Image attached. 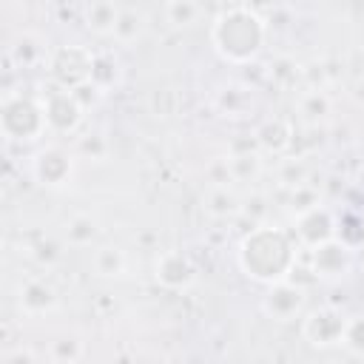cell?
Masks as SVG:
<instances>
[{"instance_id": "cell-30", "label": "cell", "mask_w": 364, "mask_h": 364, "mask_svg": "<svg viewBox=\"0 0 364 364\" xmlns=\"http://www.w3.org/2000/svg\"><path fill=\"white\" fill-rule=\"evenodd\" d=\"M276 179H279V185L287 188V191L301 188V185H307V165H304L301 159H284V162L279 165V171H276Z\"/></svg>"}, {"instance_id": "cell-18", "label": "cell", "mask_w": 364, "mask_h": 364, "mask_svg": "<svg viewBox=\"0 0 364 364\" xmlns=\"http://www.w3.org/2000/svg\"><path fill=\"white\" fill-rule=\"evenodd\" d=\"M91 270L102 279H122L128 273V256L119 245H100L91 253Z\"/></svg>"}, {"instance_id": "cell-21", "label": "cell", "mask_w": 364, "mask_h": 364, "mask_svg": "<svg viewBox=\"0 0 364 364\" xmlns=\"http://www.w3.org/2000/svg\"><path fill=\"white\" fill-rule=\"evenodd\" d=\"M97 236H100V228L88 213H74L63 228V242L68 247H91Z\"/></svg>"}, {"instance_id": "cell-11", "label": "cell", "mask_w": 364, "mask_h": 364, "mask_svg": "<svg viewBox=\"0 0 364 364\" xmlns=\"http://www.w3.org/2000/svg\"><path fill=\"white\" fill-rule=\"evenodd\" d=\"M31 176L46 188H63L74 176V156L60 145H48L31 159Z\"/></svg>"}, {"instance_id": "cell-16", "label": "cell", "mask_w": 364, "mask_h": 364, "mask_svg": "<svg viewBox=\"0 0 364 364\" xmlns=\"http://www.w3.org/2000/svg\"><path fill=\"white\" fill-rule=\"evenodd\" d=\"M122 3L114 0H91L82 6V26L97 37H114V26Z\"/></svg>"}, {"instance_id": "cell-8", "label": "cell", "mask_w": 364, "mask_h": 364, "mask_svg": "<svg viewBox=\"0 0 364 364\" xmlns=\"http://www.w3.org/2000/svg\"><path fill=\"white\" fill-rule=\"evenodd\" d=\"M307 264L313 267L316 279H341L353 270V245L344 239H330L313 250H307Z\"/></svg>"}, {"instance_id": "cell-35", "label": "cell", "mask_w": 364, "mask_h": 364, "mask_svg": "<svg viewBox=\"0 0 364 364\" xmlns=\"http://www.w3.org/2000/svg\"><path fill=\"white\" fill-rule=\"evenodd\" d=\"M353 97H355V100L364 105V80H361V82H355V88H353Z\"/></svg>"}, {"instance_id": "cell-17", "label": "cell", "mask_w": 364, "mask_h": 364, "mask_svg": "<svg viewBox=\"0 0 364 364\" xmlns=\"http://www.w3.org/2000/svg\"><path fill=\"white\" fill-rule=\"evenodd\" d=\"M51 51L46 46L43 37L31 34V31H23L11 46H9V60L17 65V68H34L40 63H48Z\"/></svg>"}, {"instance_id": "cell-29", "label": "cell", "mask_w": 364, "mask_h": 364, "mask_svg": "<svg viewBox=\"0 0 364 364\" xmlns=\"http://www.w3.org/2000/svg\"><path fill=\"white\" fill-rule=\"evenodd\" d=\"M318 205H321V196H318V191L313 185H301V188H293L287 193V210L293 213V219L307 213V210H313V208H318Z\"/></svg>"}, {"instance_id": "cell-7", "label": "cell", "mask_w": 364, "mask_h": 364, "mask_svg": "<svg viewBox=\"0 0 364 364\" xmlns=\"http://www.w3.org/2000/svg\"><path fill=\"white\" fill-rule=\"evenodd\" d=\"M304 293H307V290L299 287V284L290 282V279L273 282V284H267V290H264V296H262V313H264L267 318H273V321H293V318H299L301 310H304V301H307Z\"/></svg>"}, {"instance_id": "cell-12", "label": "cell", "mask_w": 364, "mask_h": 364, "mask_svg": "<svg viewBox=\"0 0 364 364\" xmlns=\"http://www.w3.org/2000/svg\"><path fill=\"white\" fill-rule=\"evenodd\" d=\"M57 304H60V296H57V287L48 279L28 276L26 282H20V287H17V310L23 316L37 318V316H46V313L57 310Z\"/></svg>"}, {"instance_id": "cell-19", "label": "cell", "mask_w": 364, "mask_h": 364, "mask_svg": "<svg viewBox=\"0 0 364 364\" xmlns=\"http://www.w3.org/2000/svg\"><path fill=\"white\" fill-rule=\"evenodd\" d=\"M145 28H148V14L139 6H122L111 40L119 43V46H131L145 34Z\"/></svg>"}, {"instance_id": "cell-15", "label": "cell", "mask_w": 364, "mask_h": 364, "mask_svg": "<svg viewBox=\"0 0 364 364\" xmlns=\"http://www.w3.org/2000/svg\"><path fill=\"white\" fill-rule=\"evenodd\" d=\"M253 136H256L259 151H264V154H284L290 148V142H293V125L284 117H270V119L256 125Z\"/></svg>"}, {"instance_id": "cell-33", "label": "cell", "mask_w": 364, "mask_h": 364, "mask_svg": "<svg viewBox=\"0 0 364 364\" xmlns=\"http://www.w3.org/2000/svg\"><path fill=\"white\" fill-rule=\"evenodd\" d=\"M3 364H40V358H37V353L31 350V347H11V350H6V355H3Z\"/></svg>"}, {"instance_id": "cell-32", "label": "cell", "mask_w": 364, "mask_h": 364, "mask_svg": "<svg viewBox=\"0 0 364 364\" xmlns=\"http://www.w3.org/2000/svg\"><path fill=\"white\" fill-rule=\"evenodd\" d=\"M68 91H71V94L80 100V105H82L85 111H88V108H91V105H94V102L102 97V91H100V88H97L91 80H88V82H82V85H77V88H68Z\"/></svg>"}, {"instance_id": "cell-28", "label": "cell", "mask_w": 364, "mask_h": 364, "mask_svg": "<svg viewBox=\"0 0 364 364\" xmlns=\"http://www.w3.org/2000/svg\"><path fill=\"white\" fill-rule=\"evenodd\" d=\"M74 154L80 156V159H91V162H102V159H108V154H111V145H108V139L102 136V134H85V136H80L77 139V148H74Z\"/></svg>"}, {"instance_id": "cell-14", "label": "cell", "mask_w": 364, "mask_h": 364, "mask_svg": "<svg viewBox=\"0 0 364 364\" xmlns=\"http://www.w3.org/2000/svg\"><path fill=\"white\" fill-rule=\"evenodd\" d=\"M242 208H245V199L230 185H208V191L202 196V210L213 222H230V219L242 216Z\"/></svg>"}, {"instance_id": "cell-4", "label": "cell", "mask_w": 364, "mask_h": 364, "mask_svg": "<svg viewBox=\"0 0 364 364\" xmlns=\"http://www.w3.org/2000/svg\"><path fill=\"white\" fill-rule=\"evenodd\" d=\"M91 65H94V51L82 46H60L51 48V57L46 63L48 74L57 80L60 88H77L91 80Z\"/></svg>"}, {"instance_id": "cell-23", "label": "cell", "mask_w": 364, "mask_h": 364, "mask_svg": "<svg viewBox=\"0 0 364 364\" xmlns=\"http://www.w3.org/2000/svg\"><path fill=\"white\" fill-rule=\"evenodd\" d=\"M85 355V344L77 333H60L48 341V361L51 364H80Z\"/></svg>"}, {"instance_id": "cell-9", "label": "cell", "mask_w": 364, "mask_h": 364, "mask_svg": "<svg viewBox=\"0 0 364 364\" xmlns=\"http://www.w3.org/2000/svg\"><path fill=\"white\" fill-rule=\"evenodd\" d=\"M154 282L165 290H188L196 282V264L185 250H162L154 262Z\"/></svg>"}, {"instance_id": "cell-10", "label": "cell", "mask_w": 364, "mask_h": 364, "mask_svg": "<svg viewBox=\"0 0 364 364\" xmlns=\"http://www.w3.org/2000/svg\"><path fill=\"white\" fill-rule=\"evenodd\" d=\"M296 239L304 250H313L330 239H338V216L327 205H318L296 216Z\"/></svg>"}, {"instance_id": "cell-1", "label": "cell", "mask_w": 364, "mask_h": 364, "mask_svg": "<svg viewBox=\"0 0 364 364\" xmlns=\"http://www.w3.org/2000/svg\"><path fill=\"white\" fill-rule=\"evenodd\" d=\"M236 262L245 276L273 284L290 276L293 264L299 262V250L296 242H290L287 230L276 225H253L236 247Z\"/></svg>"}, {"instance_id": "cell-26", "label": "cell", "mask_w": 364, "mask_h": 364, "mask_svg": "<svg viewBox=\"0 0 364 364\" xmlns=\"http://www.w3.org/2000/svg\"><path fill=\"white\" fill-rule=\"evenodd\" d=\"M119 77H122V71H119V63L114 60V54H108V51H94L91 82H94L102 94H108L111 88L119 85Z\"/></svg>"}, {"instance_id": "cell-36", "label": "cell", "mask_w": 364, "mask_h": 364, "mask_svg": "<svg viewBox=\"0 0 364 364\" xmlns=\"http://www.w3.org/2000/svg\"><path fill=\"white\" fill-rule=\"evenodd\" d=\"M361 165H364V148H361Z\"/></svg>"}, {"instance_id": "cell-27", "label": "cell", "mask_w": 364, "mask_h": 364, "mask_svg": "<svg viewBox=\"0 0 364 364\" xmlns=\"http://www.w3.org/2000/svg\"><path fill=\"white\" fill-rule=\"evenodd\" d=\"M162 14L173 28H191V26H196L202 20L205 6L193 3V0H171V3L162 6Z\"/></svg>"}, {"instance_id": "cell-2", "label": "cell", "mask_w": 364, "mask_h": 364, "mask_svg": "<svg viewBox=\"0 0 364 364\" xmlns=\"http://www.w3.org/2000/svg\"><path fill=\"white\" fill-rule=\"evenodd\" d=\"M267 40V20L259 9L250 6H228L213 17L210 43L222 60L230 65H250Z\"/></svg>"}, {"instance_id": "cell-13", "label": "cell", "mask_w": 364, "mask_h": 364, "mask_svg": "<svg viewBox=\"0 0 364 364\" xmlns=\"http://www.w3.org/2000/svg\"><path fill=\"white\" fill-rule=\"evenodd\" d=\"M213 105H216L219 114L242 119V117H250L256 111V91L247 82H225V85L216 88Z\"/></svg>"}, {"instance_id": "cell-6", "label": "cell", "mask_w": 364, "mask_h": 364, "mask_svg": "<svg viewBox=\"0 0 364 364\" xmlns=\"http://www.w3.org/2000/svg\"><path fill=\"white\" fill-rule=\"evenodd\" d=\"M344 327H347V316L336 307H316L304 316L301 321V336L318 347V350H327V347H338L341 338H344Z\"/></svg>"}, {"instance_id": "cell-20", "label": "cell", "mask_w": 364, "mask_h": 364, "mask_svg": "<svg viewBox=\"0 0 364 364\" xmlns=\"http://www.w3.org/2000/svg\"><path fill=\"white\" fill-rule=\"evenodd\" d=\"M296 111H299V117H301L304 122L318 125V122H324V119L333 114V100H330V94H327L324 88H307V91L296 100Z\"/></svg>"}, {"instance_id": "cell-25", "label": "cell", "mask_w": 364, "mask_h": 364, "mask_svg": "<svg viewBox=\"0 0 364 364\" xmlns=\"http://www.w3.org/2000/svg\"><path fill=\"white\" fill-rule=\"evenodd\" d=\"M65 242L63 239H57V236H43V239H37L34 245H28V259L37 264V267H43V270H51V267H57L60 262H63V256H65Z\"/></svg>"}, {"instance_id": "cell-24", "label": "cell", "mask_w": 364, "mask_h": 364, "mask_svg": "<svg viewBox=\"0 0 364 364\" xmlns=\"http://www.w3.org/2000/svg\"><path fill=\"white\" fill-rule=\"evenodd\" d=\"M264 77L276 85V88H293L299 80H301V63H296L293 57L287 54H276L267 65H264Z\"/></svg>"}, {"instance_id": "cell-31", "label": "cell", "mask_w": 364, "mask_h": 364, "mask_svg": "<svg viewBox=\"0 0 364 364\" xmlns=\"http://www.w3.org/2000/svg\"><path fill=\"white\" fill-rule=\"evenodd\" d=\"M341 347L353 355H364V316H347Z\"/></svg>"}, {"instance_id": "cell-5", "label": "cell", "mask_w": 364, "mask_h": 364, "mask_svg": "<svg viewBox=\"0 0 364 364\" xmlns=\"http://www.w3.org/2000/svg\"><path fill=\"white\" fill-rule=\"evenodd\" d=\"M46 114V125L51 134H74L82 119H85V108L80 105V100L68 91V88H51L43 97H37Z\"/></svg>"}, {"instance_id": "cell-3", "label": "cell", "mask_w": 364, "mask_h": 364, "mask_svg": "<svg viewBox=\"0 0 364 364\" xmlns=\"http://www.w3.org/2000/svg\"><path fill=\"white\" fill-rule=\"evenodd\" d=\"M0 128L11 142H34L48 131L40 100L9 91L0 102Z\"/></svg>"}, {"instance_id": "cell-34", "label": "cell", "mask_w": 364, "mask_h": 364, "mask_svg": "<svg viewBox=\"0 0 364 364\" xmlns=\"http://www.w3.org/2000/svg\"><path fill=\"white\" fill-rule=\"evenodd\" d=\"M208 182H210V185H230L228 159H216V162L208 165Z\"/></svg>"}, {"instance_id": "cell-22", "label": "cell", "mask_w": 364, "mask_h": 364, "mask_svg": "<svg viewBox=\"0 0 364 364\" xmlns=\"http://www.w3.org/2000/svg\"><path fill=\"white\" fill-rule=\"evenodd\" d=\"M228 171L230 182H256L264 171L262 151H245V154H228Z\"/></svg>"}]
</instances>
